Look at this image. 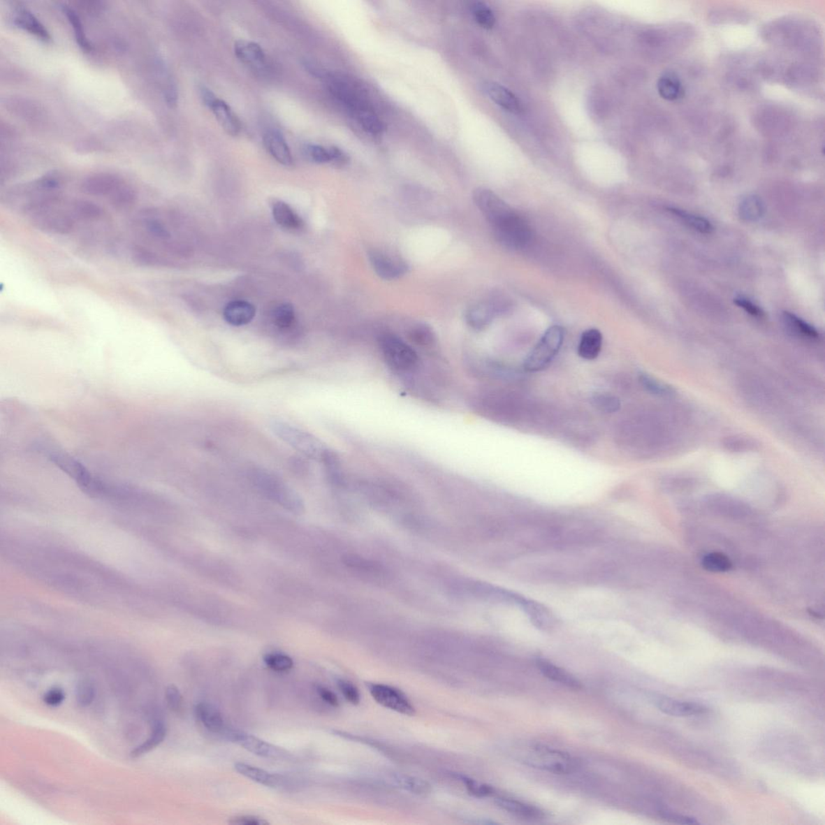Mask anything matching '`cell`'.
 <instances>
[{
    "label": "cell",
    "instance_id": "6da1fadb",
    "mask_svg": "<svg viewBox=\"0 0 825 825\" xmlns=\"http://www.w3.org/2000/svg\"><path fill=\"white\" fill-rule=\"evenodd\" d=\"M25 217L41 232L59 235L108 223V214L99 205L85 199L68 198L62 194L39 204Z\"/></svg>",
    "mask_w": 825,
    "mask_h": 825
},
{
    "label": "cell",
    "instance_id": "7a4b0ae2",
    "mask_svg": "<svg viewBox=\"0 0 825 825\" xmlns=\"http://www.w3.org/2000/svg\"><path fill=\"white\" fill-rule=\"evenodd\" d=\"M473 199L501 244L512 249L527 246L532 235L528 224L497 194L486 188H478L473 193Z\"/></svg>",
    "mask_w": 825,
    "mask_h": 825
},
{
    "label": "cell",
    "instance_id": "3957f363",
    "mask_svg": "<svg viewBox=\"0 0 825 825\" xmlns=\"http://www.w3.org/2000/svg\"><path fill=\"white\" fill-rule=\"evenodd\" d=\"M61 177L50 173L38 180L10 189L4 194L1 203L8 209L25 217L39 204L61 196Z\"/></svg>",
    "mask_w": 825,
    "mask_h": 825
},
{
    "label": "cell",
    "instance_id": "277c9868",
    "mask_svg": "<svg viewBox=\"0 0 825 825\" xmlns=\"http://www.w3.org/2000/svg\"><path fill=\"white\" fill-rule=\"evenodd\" d=\"M81 190L87 196L105 198L115 210L125 211L136 201L134 188L122 177L109 173H99L83 180Z\"/></svg>",
    "mask_w": 825,
    "mask_h": 825
},
{
    "label": "cell",
    "instance_id": "5b68a950",
    "mask_svg": "<svg viewBox=\"0 0 825 825\" xmlns=\"http://www.w3.org/2000/svg\"><path fill=\"white\" fill-rule=\"evenodd\" d=\"M379 343L383 358L393 372L404 374L417 369L419 357L416 351L398 336L383 335Z\"/></svg>",
    "mask_w": 825,
    "mask_h": 825
},
{
    "label": "cell",
    "instance_id": "8992f818",
    "mask_svg": "<svg viewBox=\"0 0 825 825\" xmlns=\"http://www.w3.org/2000/svg\"><path fill=\"white\" fill-rule=\"evenodd\" d=\"M270 428L278 438L299 453L309 457V458H322L326 448L322 443L311 433L298 428L295 425L282 421V420H272L270 423Z\"/></svg>",
    "mask_w": 825,
    "mask_h": 825
},
{
    "label": "cell",
    "instance_id": "52a82bcc",
    "mask_svg": "<svg viewBox=\"0 0 825 825\" xmlns=\"http://www.w3.org/2000/svg\"><path fill=\"white\" fill-rule=\"evenodd\" d=\"M564 330L553 326L546 330L538 344L530 351L524 362L525 370L530 372L542 371L555 359L563 345Z\"/></svg>",
    "mask_w": 825,
    "mask_h": 825
},
{
    "label": "cell",
    "instance_id": "ba28073f",
    "mask_svg": "<svg viewBox=\"0 0 825 825\" xmlns=\"http://www.w3.org/2000/svg\"><path fill=\"white\" fill-rule=\"evenodd\" d=\"M451 592L455 596L481 600L509 602L522 606L525 598L503 588L473 580H458L451 585Z\"/></svg>",
    "mask_w": 825,
    "mask_h": 825
},
{
    "label": "cell",
    "instance_id": "9c48e42d",
    "mask_svg": "<svg viewBox=\"0 0 825 825\" xmlns=\"http://www.w3.org/2000/svg\"><path fill=\"white\" fill-rule=\"evenodd\" d=\"M532 751L525 754V764L554 774H570L577 767L576 761L569 754L542 745H534Z\"/></svg>",
    "mask_w": 825,
    "mask_h": 825
},
{
    "label": "cell",
    "instance_id": "30bf717a",
    "mask_svg": "<svg viewBox=\"0 0 825 825\" xmlns=\"http://www.w3.org/2000/svg\"><path fill=\"white\" fill-rule=\"evenodd\" d=\"M254 479L256 485L268 497L291 511H301V499L279 478L270 472L257 471L255 472Z\"/></svg>",
    "mask_w": 825,
    "mask_h": 825
},
{
    "label": "cell",
    "instance_id": "8fae6325",
    "mask_svg": "<svg viewBox=\"0 0 825 825\" xmlns=\"http://www.w3.org/2000/svg\"><path fill=\"white\" fill-rule=\"evenodd\" d=\"M369 256L373 270L384 280L397 279L408 272L407 263L396 255L374 249L370 251Z\"/></svg>",
    "mask_w": 825,
    "mask_h": 825
},
{
    "label": "cell",
    "instance_id": "7c38bea8",
    "mask_svg": "<svg viewBox=\"0 0 825 825\" xmlns=\"http://www.w3.org/2000/svg\"><path fill=\"white\" fill-rule=\"evenodd\" d=\"M369 689L373 699L379 705L407 716L414 715L415 708L411 702L396 688L384 685H370Z\"/></svg>",
    "mask_w": 825,
    "mask_h": 825
},
{
    "label": "cell",
    "instance_id": "4fadbf2b",
    "mask_svg": "<svg viewBox=\"0 0 825 825\" xmlns=\"http://www.w3.org/2000/svg\"><path fill=\"white\" fill-rule=\"evenodd\" d=\"M230 739L239 744L249 752L266 759H284L287 757L286 750L277 747L275 745L266 743L254 735L241 731H231L228 734Z\"/></svg>",
    "mask_w": 825,
    "mask_h": 825
},
{
    "label": "cell",
    "instance_id": "5bb4252c",
    "mask_svg": "<svg viewBox=\"0 0 825 825\" xmlns=\"http://www.w3.org/2000/svg\"><path fill=\"white\" fill-rule=\"evenodd\" d=\"M483 90L492 101L506 111L520 114L523 111V104L515 94L506 87L496 82L488 81L483 84Z\"/></svg>",
    "mask_w": 825,
    "mask_h": 825
},
{
    "label": "cell",
    "instance_id": "9a60e30c",
    "mask_svg": "<svg viewBox=\"0 0 825 825\" xmlns=\"http://www.w3.org/2000/svg\"><path fill=\"white\" fill-rule=\"evenodd\" d=\"M235 54L243 64L256 71H262L266 66V55L261 47L255 42L240 40L235 42Z\"/></svg>",
    "mask_w": 825,
    "mask_h": 825
},
{
    "label": "cell",
    "instance_id": "2e32d148",
    "mask_svg": "<svg viewBox=\"0 0 825 825\" xmlns=\"http://www.w3.org/2000/svg\"><path fill=\"white\" fill-rule=\"evenodd\" d=\"M655 705L661 712L673 717H691L708 712L707 708L699 703L677 701L665 696L657 699Z\"/></svg>",
    "mask_w": 825,
    "mask_h": 825
},
{
    "label": "cell",
    "instance_id": "e0dca14e",
    "mask_svg": "<svg viewBox=\"0 0 825 825\" xmlns=\"http://www.w3.org/2000/svg\"><path fill=\"white\" fill-rule=\"evenodd\" d=\"M268 152L278 163L285 166L293 165V156L290 147L279 131H268L263 138Z\"/></svg>",
    "mask_w": 825,
    "mask_h": 825
},
{
    "label": "cell",
    "instance_id": "ac0fdd59",
    "mask_svg": "<svg viewBox=\"0 0 825 825\" xmlns=\"http://www.w3.org/2000/svg\"><path fill=\"white\" fill-rule=\"evenodd\" d=\"M344 564L357 576L366 580H381L386 576V570L374 561L361 556L350 555L344 557Z\"/></svg>",
    "mask_w": 825,
    "mask_h": 825
},
{
    "label": "cell",
    "instance_id": "d6986e66",
    "mask_svg": "<svg viewBox=\"0 0 825 825\" xmlns=\"http://www.w3.org/2000/svg\"><path fill=\"white\" fill-rule=\"evenodd\" d=\"M303 150L305 155L309 160L318 163V164L333 163L335 165L342 166L348 161V156L337 147L326 148V147L319 145H305Z\"/></svg>",
    "mask_w": 825,
    "mask_h": 825
},
{
    "label": "cell",
    "instance_id": "ffe728a7",
    "mask_svg": "<svg viewBox=\"0 0 825 825\" xmlns=\"http://www.w3.org/2000/svg\"><path fill=\"white\" fill-rule=\"evenodd\" d=\"M210 108L212 109L215 119L226 133L232 136L240 134L241 131L240 121L227 103L222 99L217 98Z\"/></svg>",
    "mask_w": 825,
    "mask_h": 825
},
{
    "label": "cell",
    "instance_id": "44dd1931",
    "mask_svg": "<svg viewBox=\"0 0 825 825\" xmlns=\"http://www.w3.org/2000/svg\"><path fill=\"white\" fill-rule=\"evenodd\" d=\"M536 664H537L542 674L548 678V679L571 688V689H582V682L577 678L569 673L565 670L560 669V667L550 663L549 661L539 659L536 661Z\"/></svg>",
    "mask_w": 825,
    "mask_h": 825
},
{
    "label": "cell",
    "instance_id": "7402d4cb",
    "mask_svg": "<svg viewBox=\"0 0 825 825\" xmlns=\"http://www.w3.org/2000/svg\"><path fill=\"white\" fill-rule=\"evenodd\" d=\"M256 309L254 305L246 301H234L225 307L224 317L228 323L240 327L249 324L254 320Z\"/></svg>",
    "mask_w": 825,
    "mask_h": 825
},
{
    "label": "cell",
    "instance_id": "603a6c76",
    "mask_svg": "<svg viewBox=\"0 0 825 825\" xmlns=\"http://www.w3.org/2000/svg\"><path fill=\"white\" fill-rule=\"evenodd\" d=\"M13 22L17 27L27 31L29 34L34 35L42 41H49L51 40L49 31L28 9L24 8L17 9L15 13Z\"/></svg>",
    "mask_w": 825,
    "mask_h": 825
},
{
    "label": "cell",
    "instance_id": "cb8c5ba5",
    "mask_svg": "<svg viewBox=\"0 0 825 825\" xmlns=\"http://www.w3.org/2000/svg\"><path fill=\"white\" fill-rule=\"evenodd\" d=\"M196 717L203 727L212 733H222L225 729L221 712L212 703L202 702L196 706Z\"/></svg>",
    "mask_w": 825,
    "mask_h": 825
},
{
    "label": "cell",
    "instance_id": "d4e9b609",
    "mask_svg": "<svg viewBox=\"0 0 825 825\" xmlns=\"http://www.w3.org/2000/svg\"><path fill=\"white\" fill-rule=\"evenodd\" d=\"M602 343L603 338L600 330L595 328L588 329L581 335L578 346V354L581 358L587 360H595L601 353Z\"/></svg>",
    "mask_w": 825,
    "mask_h": 825
},
{
    "label": "cell",
    "instance_id": "484cf974",
    "mask_svg": "<svg viewBox=\"0 0 825 825\" xmlns=\"http://www.w3.org/2000/svg\"><path fill=\"white\" fill-rule=\"evenodd\" d=\"M497 312V307L490 303H479L469 308L466 313V321L470 327L481 330L488 327Z\"/></svg>",
    "mask_w": 825,
    "mask_h": 825
},
{
    "label": "cell",
    "instance_id": "4316f807",
    "mask_svg": "<svg viewBox=\"0 0 825 825\" xmlns=\"http://www.w3.org/2000/svg\"><path fill=\"white\" fill-rule=\"evenodd\" d=\"M272 217L281 227L289 230H300L303 228V220L293 211L290 205L282 201L272 204Z\"/></svg>",
    "mask_w": 825,
    "mask_h": 825
},
{
    "label": "cell",
    "instance_id": "83f0119b",
    "mask_svg": "<svg viewBox=\"0 0 825 825\" xmlns=\"http://www.w3.org/2000/svg\"><path fill=\"white\" fill-rule=\"evenodd\" d=\"M235 770L241 775L265 787H276L280 784L279 777L270 772L244 763L235 764Z\"/></svg>",
    "mask_w": 825,
    "mask_h": 825
},
{
    "label": "cell",
    "instance_id": "f1b7e54d",
    "mask_svg": "<svg viewBox=\"0 0 825 825\" xmlns=\"http://www.w3.org/2000/svg\"><path fill=\"white\" fill-rule=\"evenodd\" d=\"M496 802L503 810L518 817L528 819H541L544 817L543 812L539 808L513 798H499Z\"/></svg>",
    "mask_w": 825,
    "mask_h": 825
},
{
    "label": "cell",
    "instance_id": "f546056e",
    "mask_svg": "<svg viewBox=\"0 0 825 825\" xmlns=\"http://www.w3.org/2000/svg\"><path fill=\"white\" fill-rule=\"evenodd\" d=\"M351 112L367 133L379 135L385 130V125L381 119L367 105L356 108Z\"/></svg>",
    "mask_w": 825,
    "mask_h": 825
},
{
    "label": "cell",
    "instance_id": "4dcf8cb0",
    "mask_svg": "<svg viewBox=\"0 0 825 825\" xmlns=\"http://www.w3.org/2000/svg\"><path fill=\"white\" fill-rule=\"evenodd\" d=\"M167 734L166 725L161 721H156L152 725L150 737L144 743L140 744L131 751V756L134 759L140 758L151 752L163 743Z\"/></svg>",
    "mask_w": 825,
    "mask_h": 825
},
{
    "label": "cell",
    "instance_id": "1f68e13d",
    "mask_svg": "<svg viewBox=\"0 0 825 825\" xmlns=\"http://www.w3.org/2000/svg\"><path fill=\"white\" fill-rule=\"evenodd\" d=\"M660 96L666 101H673L684 96V88L674 73H666L657 83Z\"/></svg>",
    "mask_w": 825,
    "mask_h": 825
},
{
    "label": "cell",
    "instance_id": "d6a6232c",
    "mask_svg": "<svg viewBox=\"0 0 825 825\" xmlns=\"http://www.w3.org/2000/svg\"><path fill=\"white\" fill-rule=\"evenodd\" d=\"M669 212L685 224L696 231V232L702 234H710L713 231V226L708 221V220L699 215L688 213L684 210L676 207H669L666 209Z\"/></svg>",
    "mask_w": 825,
    "mask_h": 825
},
{
    "label": "cell",
    "instance_id": "836d02e7",
    "mask_svg": "<svg viewBox=\"0 0 825 825\" xmlns=\"http://www.w3.org/2000/svg\"><path fill=\"white\" fill-rule=\"evenodd\" d=\"M738 212L745 221H758L765 214V205L759 196H749L740 202Z\"/></svg>",
    "mask_w": 825,
    "mask_h": 825
},
{
    "label": "cell",
    "instance_id": "e575fe53",
    "mask_svg": "<svg viewBox=\"0 0 825 825\" xmlns=\"http://www.w3.org/2000/svg\"><path fill=\"white\" fill-rule=\"evenodd\" d=\"M62 10L65 13L68 21L72 25L78 46L84 51L92 52L93 50V45L90 41L88 40L85 31L83 29L80 15L77 14L75 10L68 6H63Z\"/></svg>",
    "mask_w": 825,
    "mask_h": 825
},
{
    "label": "cell",
    "instance_id": "d590c367",
    "mask_svg": "<svg viewBox=\"0 0 825 825\" xmlns=\"http://www.w3.org/2000/svg\"><path fill=\"white\" fill-rule=\"evenodd\" d=\"M782 319H784L785 324L792 332L808 339L816 340L819 337L817 330L812 325L805 322V320L796 316V314L785 312L782 314Z\"/></svg>",
    "mask_w": 825,
    "mask_h": 825
},
{
    "label": "cell",
    "instance_id": "8d00e7d4",
    "mask_svg": "<svg viewBox=\"0 0 825 825\" xmlns=\"http://www.w3.org/2000/svg\"><path fill=\"white\" fill-rule=\"evenodd\" d=\"M393 781L402 789L419 796L429 794L432 788L428 782L416 777L397 775L393 777Z\"/></svg>",
    "mask_w": 825,
    "mask_h": 825
},
{
    "label": "cell",
    "instance_id": "74e56055",
    "mask_svg": "<svg viewBox=\"0 0 825 825\" xmlns=\"http://www.w3.org/2000/svg\"><path fill=\"white\" fill-rule=\"evenodd\" d=\"M472 13L476 23L485 29H491L496 23L495 15L485 3L475 2L472 5Z\"/></svg>",
    "mask_w": 825,
    "mask_h": 825
},
{
    "label": "cell",
    "instance_id": "f35d334b",
    "mask_svg": "<svg viewBox=\"0 0 825 825\" xmlns=\"http://www.w3.org/2000/svg\"><path fill=\"white\" fill-rule=\"evenodd\" d=\"M295 320V312L291 304H282L272 313V321L277 328H290Z\"/></svg>",
    "mask_w": 825,
    "mask_h": 825
},
{
    "label": "cell",
    "instance_id": "ab89813d",
    "mask_svg": "<svg viewBox=\"0 0 825 825\" xmlns=\"http://www.w3.org/2000/svg\"><path fill=\"white\" fill-rule=\"evenodd\" d=\"M703 569L713 572H724L732 569L731 561L722 553H712L703 557L702 560Z\"/></svg>",
    "mask_w": 825,
    "mask_h": 825
},
{
    "label": "cell",
    "instance_id": "60d3db41",
    "mask_svg": "<svg viewBox=\"0 0 825 825\" xmlns=\"http://www.w3.org/2000/svg\"><path fill=\"white\" fill-rule=\"evenodd\" d=\"M593 406L599 411L606 413H614L621 407L619 399L612 394L597 393L592 397Z\"/></svg>",
    "mask_w": 825,
    "mask_h": 825
},
{
    "label": "cell",
    "instance_id": "b9f144b4",
    "mask_svg": "<svg viewBox=\"0 0 825 825\" xmlns=\"http://www.w3.org/2000/svg\"><path fill=\"white\" fill-rule=\"evenodd\" d=\"M264 662L268 667L278 672L290 671L293 666L291 657L280 653L267 654L264 656Z\"/></svg>",
    "mask_w": 825,
    "mask_h": 825
},
{
    "label": "cell",
    "instance_id": "7bdbcfd3",
    "mask_svg": "<svg viewBox=\"0 0 825 825\" xmlns=\"http://www.w3.org/2000/svg\"><path fill=\"white\" fill-rule=\"evenodd\" d=\"M75 696L77 703L80 707L86 708L91 706L94 696H96V691H94V687L92 682L87 680H83L78 682L75 690Z\"/></svg>",
    "mask_w": 825,
    "mask_h": 825
},
{
    "label": "cell",
    "instance_id": "ee69618b",
    "mask_svg": "<svg viewBox=\"0 0 825 825\" xmlns=\"http://www.w3.org/2000/svg\"><path fill=\"white\" fill-rule=\"evenodd\" d=\"M409 338L418 345L428 346L435 342L432 330L425 325H418L411 329Z\"/></svg>",
    "mask_w": 825,
    "mask_h": 825
},
{
    "label": "cell",
    "instance_id": "f6af8a7d",
    "mask_svg": "<svg viewBox=\"0 0 825 825\" xmlns=\"http://www.w3.org/2000/svg\"><path fill=\"white\" fill-rule=\"evenodd\" d=\"M460 780L464 782L467 791L472 796L476 797H485L492 794L493 789L490 786L481 784L474 780L470 779L469 777L464 775L459 776Z\"/></svg>",
    "mask_w": 825,
    "mask_h": 825
},
{
    "label": "cell",
    "instance_id": "bcb514c9",
    "mask_svg": "<svg viewBox=\"0 0 825 825\" xmlns=\"http://www.w3.org/2000/svg\"><path fill=\"white\" fill-rule=\"evenodd\" d=\"M166 699L168 706L173 713H182L183 710V698L180 689L175 685L168 686L166 690Z\"/></svg>",
    "mask_w": 825,
    "mask_h": 825
},
{
    "label": "cell",
    "instance_id": "7dc6e473",
    "mask_svg": "<svg viewBox=\"0 0 825 825\" xmlns=\"http://www.w3.org/2000/svg\"><path fill=\"white\" fill-rule=\"evenodd\" d=\"M337 685L346 701L353 705H358L360 701V693L351 682L340 680H338Z\"/></svg>",
    "mask_w": 825,
    "mask_h": 825
},
{
    "label": "cell",
    "instance_id": "c3c4849f",
    "mask_svg": "<svg viewBox=\"0 0 825 825\" xmlns=\"http://www.w3.org/2000/svg\"><path fill=\"white\" fill-rule=\"evenodd\" d=\"M734 303L740 308H743L745 312L752 315L756 318H763L764 316V312L758 305H756L749 298L743 296H738L734 299Z\"/></svg>",
    "mask_w": 825,
    "mask_h": 825
},
{
    "label": "cell",
    "instance_id": "681fc988",
    "mask_svg": "<svg viewBox=\"0 0 825 825\" xmlns=\"http://www.w3.org/2000/svg\"><path fill=\"white\" fill-rule=\"evenodd\" d=\"M65 698V692L60 687H52L51 689L45 692L43 701L48 706L57 707L61 705Z\"/></svg>",
    "mask_w": 825,
    "mask_h": 825
},
{
    "label": "cell",
    "instance_id": "f907efd6",
    "mask_svg": "<svg viewBox=\"0 0 825 825\" xmlns=\"http://www.w3.org/2000/svg\"><path fill=\"white\" fill-rule=\"evenodd\" d=\"M229 824L238 825H266L269 822L265 819L255 816H240L230 819Z\"/></svg>",
    "mask_w": 825,
    "mask_h": 825
},
{
    "label": "cell",
    "instance_id": "816d5d0a",
    "mask_svg": "<svg viewBox=\"0 0 825 825\" xmlns=\"http://www.w3.org/2000/svg\"><path fill=\"white\" fill-rule=\"evenodd\" d=\"M316 692L318 695L321 697L322 700L328 703L330 706L337 707L339 706V700L337 696L328 688L321 685L316 686Z\"/></svg>",
    "mask_w": 825,
    "mask_h": 825
},
{
    "label": "cell",
    "instance_id": "f5cc1de1",
    "mask_svg": "<svg viewBox=\"0 0 825 825\" xmlns=\"http://www.w3.org/2000/svg\"><path fill=\"white\" fill-rule=\"evenodd\" d=\"M663 817L669 819V821L681 824H699L697 819L694 817L678 815V814L671 813L669 812H662Z\"/></svg>",
    "mask_w": 825,
    "mask_h": 825
},
{
    "label": "cell",
    "instance_id": "db71d44e",
    "mask_svg": "<svg viewBox=\"0 0 825 825\" xmlns=\"http://www.w3.org/2000/svg\"><path fill=\"white\" fill-rule=\"evenodd\" d=\"M641 381H642L645 388H648L650 391L658 393L665 391L664 387L659 382L654 380L653 378L643 375L641 377Z\"/></svg>",
    "mask_w": 825,
    "mask_h": 825
},
{
    "label": "cell",
    "instance_id": "11a10c76",
    "mask_svg": "<svg viewBox=\"0 0 825 825\" xmlns=\"http://www.w3.org/2000/svg\"><path fill=\"white\" fill-rule=\"evenodd\" d=\"M200 93L203 102L210 108L217 98L215 97L214 94L209 89L204 87H201Z\"/></svg>",
    "mask_w": 825,
    "mask_h": 825
}]
</instances>
